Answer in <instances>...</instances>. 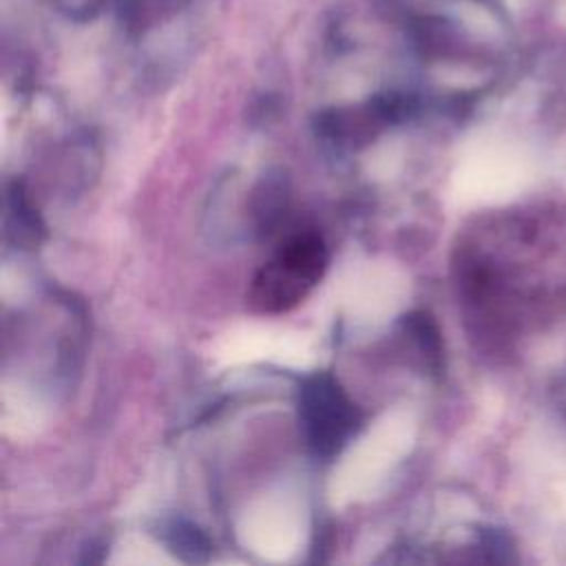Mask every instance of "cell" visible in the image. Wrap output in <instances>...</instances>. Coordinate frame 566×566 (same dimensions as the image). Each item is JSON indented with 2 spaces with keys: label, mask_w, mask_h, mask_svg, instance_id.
<instances>
[{
  "label": "cell",
  "mask_w": 566,
  "mask_h": 566,
  "mask_svg": "<svg viewBox=\"0 0 566 566\" xmlns=\"http://www.w3.org/2000/svg\"><path fill=\"white\" fill-rule=\"evenodd\" d=\"M329 252L318 232L290 234L252 276L248 305L256 314H283L296 307L323 279Z\"/></svg>",
  "instance_id": "cell-1"
},
{
  "label": "cell",
  "mask_w": 566,
  "mask_h": 566,
  "mask_svg": "<svg viewBox=\"0 0 566 566\" xmlns=\"http://www.w3.org/2000/svg\"><path fill=\"white\" fill-rule=\"evenodd\" d=\"M298 424L305 444L318 458H334L360 424V411L340 382L318 371L298 387Z\"/></svg>",
  "instance_id": "cell-2"
},
{
  "label": "cell",
  "mask_w": 566,
  "mask_h": 566,
  "mask_svg": "<svg viewBox=\"0 0 566 566\" xmlns=\"http://www.w3.org/2000/svg\"><path fill=\"white\" fill-rule=\"evenodd\" d=\"M172 551L184 559H203L208 551V539L190 524H177L172 528Z\"/></svg>",
  "instance_id": "cell-4"
},
{
  "label": "cell",
  "mask_w": 566,
  "mask_h": 566,
  "mask_svg": "<svg viewBox=\"0 0 566 566\" xmlns=\"http://www.w3.org/2000/svg\"><path fill=\"white\" fill-rule=\"evenodd\" d=\"M46 2L60 18L75 24L93 22L108 7H113V0H46Z\"/></svg>",
  "instance_id": "cell-3"
}]
</instances>
